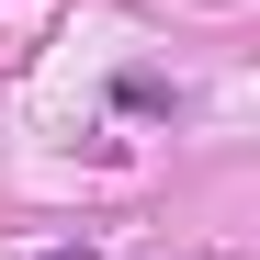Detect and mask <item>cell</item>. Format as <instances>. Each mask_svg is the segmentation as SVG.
Segmentation results:
<instances>
[{
  "label": "cell",
  "instance_id": "cell-1",
  "mask_svg": "<svg viewBox=\"0 0 260 260\" xmlns=\"http://www.w3.org/2000/svg\"><path fill=\"white\" fill-rule=\"evenodd\" d=\"M113 102H124V113H170V79H158V68H124Z\"/></svg>",
  "mask_w": 260,
  "mask_h": 260
},
{
  "label": "cell",
  "instance_id": "cell-2",
  "mask_svg": "<svg viewBox=\"0 0 260 260\" xmlns=\"http://www.w3.org/2000/svg\"><path fill=\"white\" fill-rule=\"evenodd\" d=\"M34 260H102V249H34Z\"/></svg>",
  "mask_w": 260,
  "mask_h": 260
}]
</instances>
